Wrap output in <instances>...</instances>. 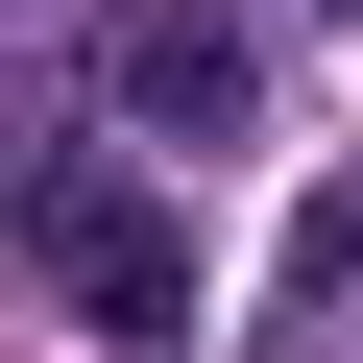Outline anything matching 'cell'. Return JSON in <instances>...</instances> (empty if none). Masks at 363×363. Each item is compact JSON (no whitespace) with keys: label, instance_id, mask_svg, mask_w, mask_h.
<instances>
[{"label":"cell","instance_id":"obj_1","mask_svg":"<svg viewBox=\"0 0 363 363\" xmlns=\"http://www.w3.org/2000/svg\"><path fill=\"white\" fill-rule=\"evenodd\" d=\"M25 291L97 363H169V339H194V218H169L121 145H25Z\"/></svg>","mask_w":363,"mask_h":363},{"label":"cell","instance_id":"obj_2","mask_svg":"<svg viewBox=\"0 0 363 363\" xmlns=\"http://www.w3.org/2000/svg\"><path fill=\"white\" fill-rule=\"evenodd\" d=\"M242 97H267L242 0H97V121L121 145H242Z\"/></svg>","mask_w":363,"mask_h":363},{"label":"cell","instance_id":"obj_3","mask_svg":"<svg viewBox=\"0 0 363 363\" xmlns=\"http://www.w3.org/2000/svg\"><path fill=\"white\" fill-rule=\"evenodd\" d=\"M291 315H315V339L363 315V169H339V194H315V218H291Z\"/></svg>","mask_w":363,"mask_h":363}]
</instances>
